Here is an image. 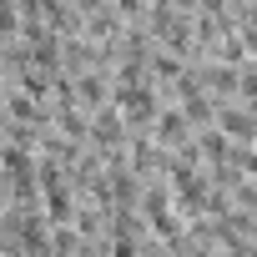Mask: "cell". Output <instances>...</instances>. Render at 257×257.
Masks as SVG:
<instances>
[{"mask_svg": "<svg viewBox=\"0 0 257 257\" xmlns=\"http://www.w3.org/2000/svg\"><path fill=\"white\" fill-rule=\"evenodd\" d=\"M157 132H162V142H182V137H187V116H182V111H167Z\"/></svg>", "mask_w": 257, "mask_h": 257, "instance_id": "obj_1", "label": "cell"}]
</instances>
